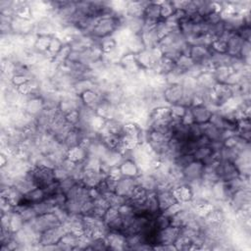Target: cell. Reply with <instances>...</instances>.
I'll use <instances>...</instances> for the list:
<instances>
[{
    "label": "cell",
    "mask_w": 251,
    "mask_h": 251,
    "mask_svg": "<svg viewBox=\"0 0 251 251\" xmlns=\"http://www.w3.org/2000/svg\"><path fill=\"white\" fill-rule=\"evenodd\" d=\"M175 245L177 250H192L193 243L192 239L186 235H183L180 233L176 241L175 242Z\"/></svg>",
    "instance_id": "40"
},
{
    "label": "cell",
    "mask_w": 251,
    "mask_h": 251,
    "mask_svg": "<svg viewBox=\"0 0 251 251\" xmlns=\"http://www.w3.org/2000/svg\"><path fill=\"white\" fill-rule=\"evenodd\" d=\"M171 108V112H172V116L174 118H177V119H181L184 115V113L186 112L187 108L179 105V104H176V105H172L170 106Z\"/></svg>",
    "instance_id": "47"
},
{
    "label": "cell",
    "mask_w": 251,
    "mask_h": 251,
    "mask_svg": "<svg viewBox=\"0 0 251 251\" xmlns=\"http://www.w3.org/2000/svg\"><path fill=\"white\" fill-rule=\"evenodd\" d=\"M226 30V25H225L224 21L222 20L221 22H219L215 25H208L207 34H209L213 39H218V38H221L224 35Z\"/></svg>",
    "instance_id": "34"
},
{
    "label": "cell",
    "mask_w": 251,
    "mask_h": 251,
    "mask_svg": "<svg viewBox=\"0 0 251 251\" xmlns=\"http://www.w3.org/2000/svg\"><path fill=\"white\" fill-rule=\"evenodd\" d=\"M195 65L193 60L189 57V55L181 54L178 59L176 61V67L179 69L181 72L184 73V75Z\"/></svg>",
    "instance_id": "35"
},
{
    "label": "cell",
    "mask_w": 251,
    "mask_h": 251,
    "mask_svg": "<svg viewBox=\"0 0 251 251\" xmlns=\"http://www.w3.org/2000/svg\"><path fill=\"white\" fill-rule=\"evenodd\" d=\"M148 1H126L124 16L143 17V12Z\"/></svg>",
    "instance_id": "26"
},
{
    "label": "cell",
    "mask_w": 251,
    "mask_h": 251,
    "mask_svg": "<svg viewBox=\"0 0 251 251\" xmlns=\"http://www.w3.org/2000/svg\"><path fill=\"white\" fill-rule=\"evenodd\" d=\"M154 224L159 230L164 229L171 226V218L163 213H159L154 218Z\"/></svg>",
    "instance_id": "41"
},
{
    "label": "cell",
    "mask_w": 251,
    "mask_h": 251,
    "mask_svg": "<svg viewBox=\"0 0 251 251\" xmlns=\"http://www.w3.org/2000/svg\"><path fill=\"white\" fill-rule=\"evenodd\" d=\"M105 176L106 175L103 174L101 171L85 169L82 174L80 182L87 188H95L100 184Z\"/></svg>",
    "instance_id": "17"
},
{
    "label": "cell",
    "mask_w": 251,
    "mask_h": 251,
    "mask_svg": "<svg viewBox=\"0 0 251 251\" xmlns=\"http://www.w3.org/2000/svg\"><path fill=\"white\" fill-rule=\"evenodd\" d=\"M179 235H180V228L174 226H170L158 231L157 245L175 244V242L176 241Z\"/></svg>",
    "instance_id": "15"
},
{
    "label": "cell",
    "mask_w": 251,
    "mask_h": 251,
    "mask_svg": "<svg viewBox=\"0 0 251 251\" xmlns=\"http://www.w3.org/2000/svg\"><path fill=\"white\" fill-rule=\"evenodd\" d=\"M23 109L25 113H27L29 116L36 119L39 115L42 114V112L45 109L44 101L41 97V95H34V96H27V100L23 106Z\"/></svg>",
    "instance_id": "13"
},
{
    "label": "cell",
    "mask_w": 251,
    "mask_h": 251,
    "mask_svg": "<svg viewBox=\"0 0 251 251\" xmlns=\"http://www.w3.org/2000/svg\"><path fill=\"white\" fill-rule=\"evenodd\" d=\"M11 28L14 34L27 35L34 32L35 22L31 19H24L15 16L11 22Z\"/></svg>",
    "instance_id": "7"
},
{
    "label": "cell",
    "mask_w": 251,
    "mask_h": 251,
    "mask_svg": "<svg viewBox=\"0 0 251 251\" xmlns=\"http://www.w3.org/2000/svg\"><path fill=\"white\" fill-rule=\"evenodd\" d=\"M105 239L109 246V249H112V250H126V235L121 231L109 230L105 236Z\"/></svg>",
    "instance_id": "18"
},
{
    "label": "cell",
    "mask_w": 251,
    "mask_h": 251,
    "mask_svg": "<svg viewBox=\"0 0 251 251\" xmlns=\"http://www.w3.org/2000/svg\"><path fill=\"white\" fill-rule=\"evenodd\" d=\"M87 156H88L87 149L83 145L79 144L68 149L67 159H69L74 163H83L87 158Z\"/></svg>",
    "instance_id": "29"
},
{
    "label": "cell",
    "mask_w": 251,
    "mask_h": 251,
    "mask_svg": "<svg viewBox=\"0 0 251 251\" xmlns=\"http://www.w3.org/2000/svg\"><path fill=\"white\" fill-rule=\"evenodd\" d=\"M156 194H157L160 212H164L166 209H168L169 207H171L172 205L177 202V199L172 188H167V187L158 188L156 191Z\"/></svg>",
    "instance_id": "14"
},
{
    "label": "cell",
    "mask_w": 251,
    "mask_h": 251,
    "mask_svg": "<svg viewBox=\"0 0 251 251\" xmlns=\"http://www.w3.org/2000/svg\"><path fill=\"white\" fill-rule=\"evenodd\" d=\"M202 128V134L206 136L211 143L215 142H222L225 138V131L218 128L214 125H212L210 122L201 125Z\"/></svg>",
    "instance_id": "21"
},
{
    "label": "cell",
    "mask_w": 251,
    "mask_h": 251,
    "mask_svg": "<svg viewBox=\"0 0 251 251\" xmlns=\"http://www.w3.org/2000/svg\"><path fill=\"white\" fill-rule=\"evenodd\" d=\"M196 80L200 87L207 89V90H212L214 88V86L218 83L217 80L215 79V76H214L212 71L203 72L201 75H199L196 77Z\"/></svg>",
    "instance_id": "30"
},
{
    "label": "cell",
    "mask_w": 251,
    "mask_h": 251,
    "mask_svg": "<svg viewBox=\"0 0 251 251\" xmlns=\"http://www.w3.org/2000/svg\"><path fill=\"white\" fill-rule=\"evenodd\" d=\"M204 172V164L200 161L194 160L184 169H182V177L185 183L190 184L193 182L201 181Z\"/></svg>",
    "instance_id": "6"
},
{
    "label": "cell",
    "mask_w": 251,
    "mask_h": 251,
    "mask_svg": "<svg viewBox=\"0 0 251 251\" xmlns=\"http://www.w3.org/2000/svg\"><path fill=\"white\" fill-rule=\"evenodd\" d=\"M79 97L81 99V102H82L83 106L88 107V108H90L94 111L103 99L101 94L99 92H97L95 89L86 90L85 92L80 94Z\"/></svg>",
    "instance_id": "24"
},
{
    "label": "cell",
    "mask_w": 251,
    "mask_h": 251,
    "mask_svg": "<svg viewBox=\"0 0 251 251\" xmlns=\"http://www.w3.org/2000/svg\"><path fill=\"white\" fill-rule=\"evenodd\" d=\"M213 75L215 76V79L219 83H225L227 79L228 75L234 72L230 66H219L215 69H213Z\"/></svg>",
    "instance_id": "33"
},
{
    "label": "cell",
    "mask_w": 251,
    "mask_h": 251,
    "mask_svg": "<svg viewBox=\"0 0 251 251\" xmlns=\"http://www.w3.org/2000/svg\"><path fill=\"white\" fill-rule=\"evenodd\" d=\"M160 4H161V2H156V1H148L147 2L144 12H143V19L145 21V26H153L160 20H162Z\"/></svg>",
    "instance_id": "9"
},
{
    "label": "cell",
    "mask_w": 251,
    "mask_h": 251,
    "mask_svg": "<svg viewBox=\"0 0 251 251\" xmlns=\"http://www.w3.org/2000/svg\"><path fill=\"white\" fill-rule=\"evenodd\" d=\"M136 181L139 186L143 187L148 192L157 191L158 183L150 172L140 173V175L136 177Z\"/></svg>",
    "instance_id": "27"
},
{
    "label": "cell",
    "mask_w": 251,
    "mask_h": 251,
    "mask_svg": "<svg viewBox=\"0 0 251 251\" xmlns=\"http://www.w3.org/2000/svg\"><path fill=\"white\" fill-rule=\"evenodd\" d=\"M250 198H251L250 189L242 188L235 191L231 195V197L227 202V205L230 208V210H232L235 213L236 211L242 209L243 207L250 205Z\"/></svg>",
    "instance_id": "8"
},
{
    "label": "cell",
    "mask_w": 251,
    "mask_h": 251,
    "mask_svg": "<svg viewBox=\"0 0 251 251\" xmlns=\"http://www.w3.org/2000/svg\"><path fill=\"white\" fill-rule=\"evenodd\" d=\"M65 119L69 125L75 126L79 122V111L75 110V111H73V112L65 115Z\"/></svg>",
    "instance_id": "48"
},
{
    "label": "cell",
    "mask_w": 251,
    "mask_h": 251,
    "mask_svg": "<svg viewBox=\"0 0 251 251\" xmlns=\"http://www.w3.org/2000/svg\"><path fill=\"white\" fill-rule=\"evenodd\" d=\"M173 191L178 202L189 203L192 200L193 192L189 184L181 183L173 188Z\"/></svg>",
    "instance_id": "28"
},
{
    "label": "cell",
    "mask_w": 251,
    "mask_h": 251,
    "mask_svg": "<svg viewBox=\"0 0 251 251\" xmlns=\"http://www.w3.org/2000/svg\"><path fill=\"white\" fill-rule=\"evenodd\" d=\"M25 222L20 213H18L16 211L12 212L11 217H10V229L13 233L20 230L25 226Z\"/></svg>",
    "instance_id": "38"
},
{
    "label": "cell",
    "mask_w": 251,
    "mask_h": 251,
    "mask_svg": "<svg viewBox=\"0 0 251 251\" xmlns=\"http://www.w3.org/2000/svg\"><path fill=\"white\" fill-rule=\"evenodd\" d=\"M25 223H27L39 234H41L43 231L49 228L62 225L60 219L54 212H49L46 214L39 215L35 217L33 220Z\"/></svg>",
    "instance_id": "3"
},
{
    "label": "cell",
    "mask_w": 251,
    "mask_h": 251,
    "mask_svg": "<svg viewBox=\"0 0 251 251\" xmlns=\"http://www.w3.org/2000/svg\"><path fill=\"white\" fill-rule=\"evenodd\" d=\"M47 198L45 189L40 187H34L27 193L24 194L23 200L20 205H34ZM19 206V205H18Z\"/></svg>",
    "instance_id": "22"
},
{
    "label": "cell",
    "mask_w": 251,
    "mask_h": 251,
    "mask_svg": "<svg viewBox=\"0 0 251 251\" xmlns=\"http://www.w3.org/2000/svg\"><path fill=\"white\" fill-rule=\"evenodd\" d=\"M72 52V48H71V45L69 43H65L63 45V47L59 50V52L54 56V58L52 59V63L57 66L58 68L64 66L68 59H69V56Z\"/></svg>",
    "instance_id": "31"
},
{
    "label": "cell",
    "mask_w": 251,
    "mask_h": 251,
    "mask_svg": "<svg viewBox=\"0 0 251 251\" xmlns=\"http://www.w3.org/2000/svg\"><path fill=\"white\" fill-rule=\"evenodd\" d=\"M64 44H65L64 41L59 36H57V35L51 36L50 45H49V49L47 52V56L51 61L54 58V56L59 52V50L63 47Z\"/></svg>",
    "instance_id": "37"
},
{
    "label": "cell",
    "mask_w": 251,
    "mask_h": 251,
    "mask_svg": "<svg viewBox=\"0 0 251 251\" xmlns=\"http://www.w3.org/2000/svg\"><path fill=\"white\" fill-rule=\"evenodd\" d=\"M161 19L162 20H168L169 18H171L175 11L176 10L174 6L173 1H161Z\"/></svg>",
    "instance_id": "39"
},
{
    "label": "cell",
    "mask_w": 251,
    "mask_h": 251,
    "mask_svg": "<svg viewBox=\"0 0 251 251\" xmlns=\"http://www.w3.org/2000/svg\"><path fill=\"white\" fill-rule=\"evenodd\" d=\"M183 206H184V203H181V202H178V201H177L176 203H175L174 205H172L171 207H169L168 209H166L164 212H161V213H163V214H165L166 216L172 218V217L175 216L176 213H178V212L183 208Z\"/></svg>",
    "instance_id": "46"
},
{
    "label": "cell",
    "mask_w": 251,
    "mask_h": 251,
    "mask_svg": "<svg viewBox=\"0 0 251 251\" xmlns=\"http://www.w3.org/2000/svg\"><path fill=\"white\" fill-rule=\"evenodd\" d=\"M155 25L153 26H145L142 32L140 33L143 43L145 45V48H154L158 47L160 36L158 32L156 31Z\"/></svg>",
    "instance_id": "23"
},
{
    "label": "cell",
    "mask_w": 251,
    "mask_h": 251,
    "mask_svg": "<svg viewBox=\"0 0 251 251\" xmlns=\"http://www.w3.org/2000/svg\"><path fill=\"white\" fill-rule=\"evenodd\" d=\"M119 168H120L122 176L136 178L141 173L137 164L131 158H128V157L124 158V160L119 165Z\"/></svg>",
    "instance_id": "20"
},
{
    "label": "cell",
    "mask_w": 251,
    "mask_h": 251,
    "mask_svg": "<svg viewBox=\"0 0 251 251\" xmlns=\"http://www.w3.org/2000/svg\"><path fill=\"white\" fill-rule=\"evenodd\" d=\"M250 54H251V43L250 41H244L238 56L244 61V63L247 66H250Z\"/></svg>",
    "instance_id": "43"
},
{
    "label": "cell",
    "mask_w": 251,
    "mask_h": 251,
    "mask_svg": "<svg viewBox=\"0 0 251 251\" xmlns=\"http://www.w3.org/2000/svg\"><path fill=\"white\" fill-rule=\"evenodd\" d=\"M50 40L51 36L48 35H37V38L35 40L33 49L42 55H47L49 45H50Z\"/></svg>",
    "instance_id": "32"
},
{
    "label": "cell",
    "mask_w": 251,
    "mask_h": 251,
    "mask_svg": "<svg viewBox=\"0 0 251 251\" xmlns=\"http://www.w3.org/2000/svg\"><path fill=\"white\" fill-rule=\"evenodd\" d=\"M222 20H223V18H222V13H221V12H218V11L212 12L211 14H209L208 16H206V17L203 19L204 23H205L207 25H215V24L221 22Z\"/></svg>",
    "instance_id": "45"
},
{
    "label": "cell",
    "mask_w": 251,
    "mask_h": 251,
    "mask_svg": "<svg viewBox=\"0 0 251 251\" xmlns=\"http://www.w3.org/2000/svg\"><path fill=\"white\" fill-rule=\"evenodd\" d=\"M189 109L192 114L194 123L198 124V125H203V124L208 123L210 121V118L213 113L211 111V109L204 104L194 105V106H191Z\"/></svg>",
    "instance_id": "19"
},
{
    "label": "cell",
    "mask_w": 251,
    "mask_h": 251,
    "mask_svg": "<svg viewBox=\"0 0 251 251\" xmlns=\"http://www.w3.org/2000/svg\"><path fill=\"white\" fill-rule=\"evenodd\" d=\"M78 180H76L75 178H74L73 176H68L62 180H59V188L62 192L66 193L67 191H69Z\"/></svg>",
    "instance_id": "44"
},
{
    "label": "cell",
    "mask_w": 251,
    "mask_h": 251,
    "mask_svg": "<svg viewBox=\"0 0 251 251\" xmlns=\"http://www.w3.org/2000/svg\"><path fill=\"white\" fill-rule=\"evenodd\" d=\"M26 174L30 177L35 187H40L44 189L56 181L54 168L48 166L33 165L26 172Z\"/></svg>",
    "instance_id": "2"
},
{
    "label": "cell",
    "mask_w": 251,
    "mask_h": 251,
    "mask_svg": "<svg viewBox=\"0 0 251 251\" xmlns=\"http://www.w3.org/2000/svg\"><path fill=\"white\" fill-rule=\"evenodd\" d=\"M66 232L68 231L63 224L43 231L40 234L38 245L36 246V248H41L43 246H49V245H56Z\"/></svg>",
    "instance_id": "4"
},
{
    "label": "cell",
    "mask_w": 251,
    "mask_h": 251,
    "mask_svg": "<svg viewBox=\"0 0 251 251\" xmlns=\"http://www.w3.org/2000/svg\"><path fill=\"white\" fill-rule=\"evenodd\" d=\"M81 235H78L75 232L68 231L66 232L59 242L56 244L58 250H75L79 249L80 241H81Z\"/></svg>",
    "instance_id": "16"
},
{
    "label": "cell",
    "mask_w": 251,
    "mask_h": 251,
    "mask_svg": "<svg viewBox=\"0 0 251 251\" xmlns=\"http://www.w3.org/2000/svg\"><path fill=\"white\" fill-rule=\"evenodd\" d=\"M244 41L237 33H232L226 40V54L230 57H237Z\"/></svg>",
    "instance_id": "25"
},
{
    "label": "cell",
    "mask_w": 251,
    "mask_h": 251,
    "mask_svg": "<svg viewBox=\"0 0 251 251\" xmlns=\"http://www.w3.org/2000/svg\"><path fill=\"white\" fill-rule=\"evenodd\" d=\"M103 220L109 230L122 232L125 223H124V219L122 218V216L118 211V208L109 207L103 217Z\"/></svg>",
    "instance_id": "10"
},
{
    "label": "cell",
    "mask_w": 251,
    "mask_h": 251,
    "mask_svg": "<svg viewBox=\"0 0 251 251\" xmlns=\"http://www.w3.org/2000/svg\"><path fill=\"white\" fill-rule=\"evenodd\" d=\"M162 95L168 106L178 104L183 95V87L181 84H166Z\"/></svg>",
    "instance_id": "11"
},
{
    "label": "cell",
    "mask_w": 251,
    "mask_h": 251,
    "mask_svg": "<svg viewBox=\"0 0 251 251\" xmlns=\"http://www.w3.org/2000/svg\"><path fill=\"white\" fill-rule=\"evenodd\" d=\"M137 186L136 178L127 177V176H121L117 179L115 192L120 196H123L126 199H129L134 188Z\"/></svg>",
    "instance_id": "12"
},
{
    "label": "cell",
    "mask_w": 251,
    "mask_h": 251,
    "mask_svg": "<svg viewBox=\"0 0 251 251\" xmlns=\"http://www.w3.org/2000/svg\"><path fill=\"white\" fill-rule=\"evenodd\" d=\"M210 48L213 52L226 54V40L222 37L218 39H214L210 45Z\"/></svg>",
    "instance_id": "42"
},
{
    "label": "cell",
    "mask_w": 251,
    "mask_h": 251,
    "mask_svg": "<svg viewBox=\"0 0 251 251\" xmlns=\"http://www.w3.org/2000/svg\"><path fill=\"white\" fill-rule=\"evenodd\" d=\"M215 170L219 179L223 181H228L240 176L234 163L229 161H224V160L219 161L216 164Z\"/></svg>",
    "instance_id": "5"
},
{
    "label": "cell",
    "mask_w": 251,
    "mask_h": 251,
    "mask_svg": "<svg viewBox=\"0 0 251 251\" xmlns=\"http://www.w3.org/2000/svg\"><path fill=\"white\" fill-rule=\"evenodd\" d=\"M98 45L100 46L103 54H105V53H109V52L115 50L118 46V43H117V40L115 39V37L113 35H111V36H107L102 39H99Z\"/></svg>",
    "instance_id": "36"
},
{
    "label": "cell",
    "mask_w": 251,
    "mask_h": 251,
    "mask_svg": "<svg viewBox=\"0 0 251 251\" xmlns=\"http://www.w3.org/2000/svg\"><path fill=\"white\" fill-rule=\"evenodd\" d=\"M123 17L124 15L112 14L97 19L88 35L96 40L113 35L119 28L123 27Z\"/></svg>",
    "instance_id": "1"
}]
</instances>
